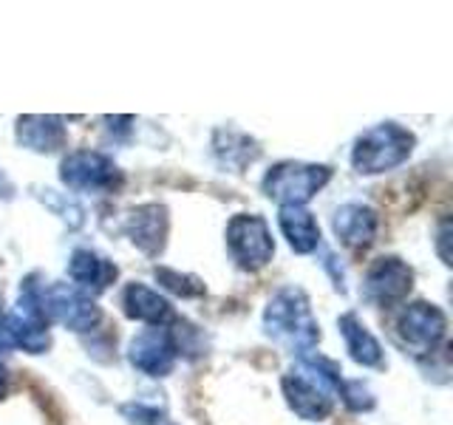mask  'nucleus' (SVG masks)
<instances>
[{
	"label": "nucleus",
	"instance_id": "1",
	"mask_svg": "<svg viewBox=\"0 0 453 425\" xmlns=\"http://www.w3.org/2000/svg\"><path fill=\"white\" fill-rule=\"evenodd\" d=\"M340 366L320 354H303L287 375L280 377V391L287 406L306 422L326 420L334 408L340 389Z\"/></svg>",
	"mask_w": 453,
	"mask_h": 425
},
{
	"label": "nucleus",
	"instance_id": "2",
	"mask_svg": "<svg viewBox=\"0 0 453 425\" xmlns=\"http://www.w3.org/2000/svg\"><path fill=\"white\" fill-rule=\"evenodd\" d=\"M264 335L292 354H309L320 340V323L311 315L309 295L301 287L278 290L264 309Z\"/></svg>",
	"mask_w": 453,
	"mask_h": 425
},
{
	"label": "nucleus",
	"instance_id": "3",
	"mask_svg": "<svg viewBox=\"0 0 453 425\" xmlns=\"http://www.w3.org/2000/svg\"><path fill=\"white\" fill-rule=\"evenodd\" d=\"M417 136L400 122H380L354 139L351 165L360 176H377L400 167L414 153Z\"/></svg>",
	"mask_w": 453,
	"mask_h": 425
},
{
	"label": "nucleus",
	"instance_id": "4",
	"mask_svg": "<svg viewBox=\"0 0 453 425\" xmlns=\"http://www.w3.org/2000/svg\"><path fill=\"white\" fill-rule=\"evenodd\" d=\"M332 179L329 165H306V162H278L266 170L261 188L266 198L280 207H306Z\"/></svg>",
	"mask_w": 453,
	"mask_h": 425
},
{
	"label": "nucleus",
	"instance_id": "5",
	"mask_svg": "<svg viewBox=\"0 0 453 425\" xmlns=\"http://www.w3.org/2000/svg\"><path fill=\"white\" fill-rule=\"evenodd\" d=\"M226 250H230L233 261L247 269V273H258L275 255V238L264 216L258 212H235L226 221Z\"/></svg>",
	"mask_w": 453,
	"mask_h": 425
},
{
	"label": "nucleus",
	"instance_id": "6",
	"mask_svg": "<svg viewBox=\"0 0 453 425\" xmlns=\"http://www.w3.org/2000/svg\"><path fill=\"white\" fill-rule=\"evenodd\" d=\"M60 182L74 193H113L122 188V170L111 156L82 148L71 151L60 165Z\"/></svg>",
	"mask_w": 453,
	"mask_h": 425
},
{
	"label": "nucleus",
	"instance_id": "7",
	"mask_svg": "<svg viewBox=\"0 0 453 425\" xmlns=\"http://www.w3.org/2000/svg\"><path fill=\"white\" fill-rule=\"evenodd\" d=\"M40 306L49 323H63L71 332H91L103 321V312L94 304V298L71 287V283L42 287Z\"/></svg>",
	"mask_w": 453,
	"mask_h": 425
},
{
	"label": "nucleus",
	"instance_id": "8",
	"mask_svg": "<svg viewBox=\"0 0 453 425\" xmlns=\"http://www.w3.org/2000/svg\"><path fill=\"white\" fill-rule=\"evenodd\" d=\"M394 326H396V337H400V344L405 349H411L414 354H434L436 346L445 340L448 318L436 304L414 301L396 315Z\"/></svg>",
	"mask_w": 453,
	"mask_h": 425
},
{
	"label": "nucleus",
	"instance_id": "9",
	"mask_svg": "<svg viewBox=\"0 0 453 425\" xmlns=\"http://www.w3.org/2000/svg\"><path fill=\"white\" fill-rule=\"evenodd\" d=\"M411 287H414V269L396 255H382L365 269L363 295L374 306H396L403 304Z\"/></svg>",
	"mask_w": 453,
	"mask_h": 425
},
{
	"label": "nucleus",
	"instance_id": "10",
	"mask_svg": "<svg viewBox=\"0 0 453 425\" xmlns=\"http://www.w3.org/2000/svg\"><path fill=\"white\" fill-rule=\"evenodd\" d=\"M176 358H179V346L173 329H167V326H150V329L139 332L127 344V360L148 377H167L173 372Z\"/></svg>",
	"mask_w": 453,
	"mask_h": 425
},
{
	"label": "nucleus",
	"instance_id": "11",
	"mask_svg": "<svg viewBox=\"0 0 453 425\" xmlns=\"http://www.w3.org/2000/svg\"><path fill=\"white\" fill-rule=\"evenodd\" d=\"M125 233L134 241L139 252L159 259L167 247V233H170V216L167 207L159 202L139 205L125 216Z\"/></svg>",
	"mask_w": 453,
	"mask_h": 425
},
{
	"label": "nucleus",
	"instance_id": "12",
	"mask_svg": "<svg viewBox=\"0 0 453 425\" xmlns=\"http://www.w3.org/2000/svg\"><path fill=\"white\" fill-rule=\"evenodd\" d=\"M332 230L337 241L349 250H365L374 244L377 230H380V212L372 205L363 202H346L334 210L332 216Z\"/></svg>",
	"mask_w": 453,
	"mask_h": 425
},
{
	"label": "nucleus",
	"instance_id": "13",
	"mask_svg": "<svg viewBox=\"0 0 453 425\" xmlns=\"http://www.w3.org/2000/svg\"><path fill=\"white\" fill-rule=\"evenodd\" d=\"M68 278L74 281L71 287H77L85 295H103L111 283L119 278V269L96 250L80 247L71 252V259H68Z\"/></svg>",
	"mask_w": 453,
	"mask_h": 425
},
{
	"label": "nucleus",
	"instance_id": "14",
	"mask_svg": "<svg viewBox=\"0 0 453 425\" xmlns=\"http://www.w3.org/2000/svg\"><path fill=\"white\" fill-rule=\"evenodd\" d=\"M14 136H18V145L35 153H57L68 142L63 120L42 117V113H26V117H20L18 128H14Z\"/></svg>",
	"mask_w": 453,
	"mask_h": 425
},
{
	"label": "nucleus",
	"instance_id": "15",
	"mask_svg": "<svg viewBox=\"0 0 453 425\" xmlns=\"http://www.w3.org/2000/svg\"><path fill=\"white\" fill-rule=\"evenodd\" d=\"M122 309L125 315L131 321H142V323H150V326H167L173 321V306L165 295H159L156 290L145 287V283H127L125 292H122Z\"/></svg>",
	"mask_w": 453,
	"mask_h": 425
},
{
	"label": "nucleus",
	"instance_id": "16",
	"mask_svg": "<svg viewBox=\"0 0 453 425\" xmlns=\"http://www.w3.org/2000/svg\"><path fill=\"white\" fill-rule=\"evenodd\" d=\"M337 326H340V335H343V340H346L349 358L354 363L365 366V368H382V366H386V352H382L380 340L368 332V326L357 315H354V312L340 315Z\"/></svg>",
	"mask_w": 453,
	"mask_h": 425
},
{
	"label": "nucleus",
	"instance_id": "17",
	"mask_svg": "<svg viewBox=\"0 0 453 425\" xmlns=\"http://www.w3.org/2000/svg\"><path fill=\"white\" fill-rule=\"evenodd\" d=\"M0 340H4V346H18L28 354H42L51 346L49 323L23 318L18 312H12V315H6L4 323H0Z\"/></svg>",
	"mask_w": 453,
	"mask_h": 425
},
{
	"label": "nucleus",
	"instance_id": "18",
	"mask_svg": "<svg viewBox=\"0 0 453 425\" xmlns=\"http://www.w3.org/2000/svg\"><path fill=\"white\" fill-rule=\"evenodd\" d=\"M278 227L295 252H315L320 247V224L306 207H280Z\"/></svg>",
	"mask_w": 453,
	"mask_h": 425
},
{
	"label": "nucleus",
	"instance_id": "19",
	"mask_svg": "<svg viewBox=\"0 0 453 425\" xmlns=\"http://www.w3.org/2000/svg\"><path fill=\"white\" fill-rule=\"evenodd\" d=\"M212 151H216L219 162L224 167H230L233 174H241V170L261 156L258 142L247 134H241V131H230V128H226V131L224 128L216 131V136H212Z\"/></svg>",
	"mask_w": 453,
	"mask_h": 425
},
{
	"label": "nucleus",
	"instance_id": "20",
	"mask_svg": "<svg viewBox=\"0 0 453 425\" xmlns=\"http://www.w3.org/2000/svg\"><path fill=\"white\" fill-rule=\"evenodd\" d=\"M153 275H156V281H159L165 290H170L173 295H181V298L204 295V283L198 281L196 275H184V273H176V269H167V267H156Z\"/></svg>",
	"mask_w": 453,
	"mask_h": 425
},
{
	"label": "nucleus",
	"instance_id": "21",
	"mask_svg": "<svg viewBox=\"0 0 453 425\" xmlns=\"http://www.w3.org/2000/svg\"><path fill=\"white\" fill-rule=\"evenodd\" d=\"M122 417L131 422V425H176L170 420V414L159 406H148V403H125L122 408Z\"/></svg>",
	"mask_w": 453,
	"mask_h": 425
},
{
	"label": "nucleus",
	"instance_id": "22",
	"mask_svg": "<svg viewBox=\"0 0 453 425\" xmlns=\"http://www.w3.org/2000/svg\"><path fill=\"white\" fill-rule=\"evenodd\" d=\"M337 394L343 397V403L351 411H372L374 408V394L368 391V386H363V380H343Z\"/></svg>",
	"mask_w": 453,
	"mask_h": 425
},
{
	"label": "nucleus",
	"instance_id": "23",
	"mask_svg": "<svg viewBox=\"0 0 453 425\" xmlns=\"http://www.w3.org/2000/svg\"><path fill=\"white\" fill-rule=\"evenodd\" d=\"M42 193H46V196H40V198L57 212V216L71 221V227L82 224V207L74 202V198H68L65 193H57V190H42Z\"/></svg>",
	"mask_w": 453,
	"mask_h": 425
},
{
	"label": "nucleus",
	"instance_id": "24",
	"mask_svg": "<svg viewBox=\"0 0 453 425\" xmlns=\"http://www.w3.org/2000/svg\"><path fill=\"white\" fill-rule=\"evenodd\" d=\"M9 382H12V375H9V368H6V363L0 360V400L9 394Z\"/></svg>",
	"mask_w": 453,
	"mask_h": 425
},
{
	"label": "nucleus",
	"instance_id": "25",
	"mask_svg": "<svg viewBox=\"0 0 453 425\" xmlns=\"http://www.w3.org/2000/svg\"><path fill=\"white\" fill-rule=\"evenodd\" d=\"M4 318H6V290L0 283V323H4Z\"/></svg>",
	"mask_w": 453,
	"mask_h": 425
}]
</instances>
